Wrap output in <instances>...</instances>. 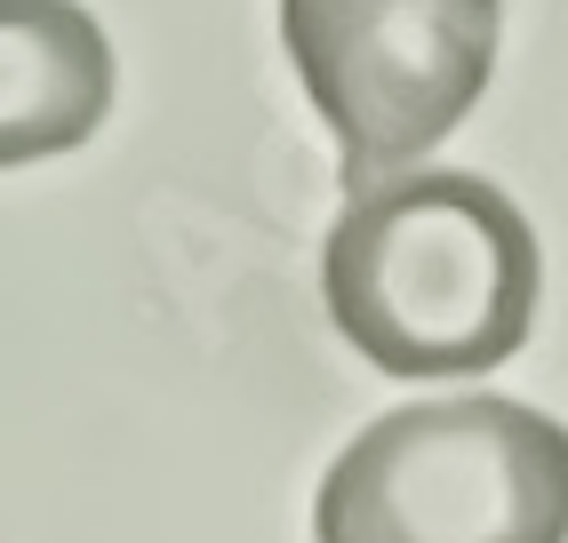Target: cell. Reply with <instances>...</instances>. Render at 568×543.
I'll return each mask as SVG.
<instances>
[{"instance_id":"1","label":"cell","mask_w":568,"mask_h":543,"mask_svg":"<svg viewBox=\"0 0 568 543\" xmlns=\"http://www.w3.org/2000/svg\"><path fill=\"white\" fill-rule=\"evenodd\" d=\"M328 320L385 376H488L537 328L545 256L473 168H408L353 192L321 256Z\"/></svg>"},{"instance_id":"2","label":"cell","mask_w":568,"mask_h":543,"mask_svg":"<svg viewBox=\"0 0 568 543\" xmlns=\"http://www.w3.org/2000/svg\"><path fill=\"white\" fill-rule=\"evenodd\" d=\"M321 543H568V423L497 392L376 416L328 463Z\"/></svg>"},{"instance_id":"3","label":"cell","mask_w":568,"mask_h":543,"mask_svg":"<svg viewBox=\"0 0 568 543\" xmlns=\"http://www.w3.org/2000/svg\"><path fill=\"white\" fill-rule=\"evenodd\" d=\"M505 0H281V49L345 152V192L408 176L480 104Z\"/></svg>"},{"instance_id":"4","label":"cell","mask_w":568,"mask_h":543,"mask_svg":"<svg viewBox=\"0 0 568 543\" xmlns=\"http://www.w3.org/2000/svg\"><path fill=\"white\" fill-rule=\"evenodd\" d=\"M0 57H9V129H0V152L24 168L41 152L81 144L104 104H112V57L104 32L72 9V0H0Z\"/></svg>"}]
</instances>
